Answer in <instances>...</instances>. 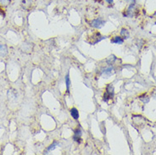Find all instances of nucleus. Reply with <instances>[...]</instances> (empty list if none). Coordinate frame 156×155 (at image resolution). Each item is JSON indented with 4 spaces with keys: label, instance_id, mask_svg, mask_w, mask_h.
Segmentation results:
<instances>
[{
    "label": "nucleus",
    "instance_id": "nucleus-6",
    "mask_svg": "<svg viewBox=\"0 0 156 155\" xmlns=\"http://www.w3.org/2000/svg\"><path fill=\"white\" fill-rule=\"evenodd\" d=\"M111 43H115V44H122L124 43V40L121 37H114L113 38L111 39Z\"/></svg>",
    "mask_w": 156,
    "mask_h": 155
},
{
    "label": "nucleus",
    "instance_id": "nucleus-4",
    "mask_svg": "<svg viewBox=\"0 0 156 155\" xmlns=\"http://www.w3.org/2000/svg\"><path fill=\"white\" fill-rule=\"evenodd\" d=\"M115 72H114V69L112 67H107V68H105V70L102 71V76L104 78H109Z\"/></svg>",
    "mask_w": 156,
    "mask_h": 155
},
{
    "label": "nucleus",
    "instance_id": "nucleus-5",
    "mask_svg": "<svg viewBox=\"0 0 156 155\" xmlns=\"http://www.w3.org/2000/svg\"><path fill=\"white\" fill-rule=\"evenodd\" d=\"M8 55V48L5 44H0V57L4 58Z\"/></svg>",
    "mask_w": 156,
    "mask_h": 155
},
{
    "label": "nucleus",
    "instance_id": "nucleus-13",
    "mask_svg": "<svg viewBox=\"0 0 156 155\" xmlns=\"http://www.w3.org/2000/svg\"><path fill=\"white\" fill-rule=\"evenodd\" d=\"M124 1H125L127 4H133V3H136V0H124Z\"/></svg>",
    "mask_w": 156,
    "mask_h": 155
},
{
    "label": "nucleus",
    "instance_id": "nucleus-3",
    "mask_svg": "<svg viewBox=\"0 0 156 155\" xmlns=\"http://www.w3.org/2000/svg\"><path fill=\"white\" fill-rule=\"evenodd\" d=\"M114 96V87L111 84H109V86H107V88H106V93L104 96V101H107L112 98Z\"/></svg>",
    "mask_w": 156,
    "mask_h": 155
},
{
    "label": "nucleus",
    "instance_id": "nucleus-10",
    "mask_svg": "<svg viewBox=\"0 0 156 155\" xmlns=\"http://www.w3.org/2000/svg\"><path fill=\"white\" fill-rule=\"evenodd\" d=\"M66 85L67 89H69L70 85V77H69V75H67L66 77Z\"/></svg>",
    "mask_w": 156,
    "mask_h": 155
},
{
    "label": "nucleus",
    "instance_id": "nucleus-8",
    "mask_svg": "<svg viewBox=\"0 0 156 155\" xmlns=\"http://www.w3.org/2000/svg\"><path fill=\"white\" fill-rule=\"evenodd\" d=\"M11 4V0H0V7L5 8Z\"/></svg>",
    "mask_w": 156,
    "mask_h": 155
},
{
    "label": "nucleus",
    "instance_id": "nucleus-14",
    "mask_svg": "<svg viewBox=\"0 0 156 155\" xmlns=\"http://www.w3.org/2000/svg\"><path fill=\"white\" fill-rule=\"evenodd\" d=\"M114 1H115V0H105V2L108 4H113Z\"/></svg>",
    "mask_w": 156,
    "mask_h": 155
},
{
    "label": "nucleus",
    "instance_id": "nucleus-1",
    "mask_svg": "<svg viewBox=\"0 0 156 155\" xmlns=\"http://www.w3.org/2000/svg\"><path fill=\"white\" fill-rule=\"evenodd\" d=\"M138 10L137 9V4L136 3H133V4H129L127 8L126 9V16L128 17H133L136 14V12Z\"/></svg>",
    "mask_w": 156,
    "mask_h": 155
},
{
    "label": "nucleus",
    "instance_id": "nucleus-15",
    "mask_svg": "<svg viewBox=\"0 0 156 155\" xmlns=\"http://www.w3.org/2000/svg\"><path fill=\"white\" fill-rule=\"evenodd\" d=\"M152 95H153V97H154V98H156V90H155V91H154V92H153Z\"/></svg>",
    "mask_w": 156,
    "mask_h": 155
},
{
    "label": "nucleus",
    "instance_id": "nucleus-7",
    "mask_svg": "<svg viewBox=\"0 0 156 155\" xmlns=\"http://www.w3.org/2000/svg\"><path fill=\"white\" fill-rule=\"evenodd\" d=\"M70 115L72 116V118L74 119V120H78V118H79V113H78V110L76 108H72V109H70Z\"/></svg>",
    "mask_w": 156,
    "mask_h": 155
},
{
    "label": "nucleus",
    "instance_id": "nucleus-12",
    "mask_svg": "<svg viewBox=\"0 0 156 155\" xmlns=\"http://www.w3.org/2000/svg\"><path fill=\"white\" fill-rule=\"evenodd\" d=\"M56 144H58V143H57L56 142H55V143L52 144V145H50V147H48V151H52V150H54L55 147H56V146H55Z\"/></svg>",
    "mask_w": 156,
    "mask_h": 155
},
{
    "label": "nucleus",
    "instance_id": "nucleus-9",
    "mask_svg": "<svg viewBox=\"0 0 156 155\" xmlns=\"http://www.w3.org/2000/svg\"><path fill=\"white\" fill-rule=\"evenodd\" d=\"M121 35L123 37V38H125V39H127L129 38V32L127 30H126V29H122L121 31Z\"/></svg>",
    "mask_w": 156,
    "mask_h": 155
},
{
    "label": "nucleus",
    "instance_id": "nucleus-2",
    "mask_svg": "<svg viewBox=\"0 0 156 155\" xmlns=\"http://www.w3.org/2000/svg\"><path fill=\"white\" fill-rule=\"evenodd\" d=\"M105 25V20L102 18H97L91 21V26L96 29H100Z\"/></svg>",
    "mask_w": 156,
    "mask_h": 155
},
{
    "label": "nucleus",
    "instance_id": "nucleus-11",
    "mask_svg": "<svg viewBox=\"0 0 156 155\" xmlns=\"http://www.w3.org/2000/svg\"><path fill=\"white\" fill-rule=\"evenodd\" d=\"M34 0H22V4L24 5H31Z\"/></svg>",
    "mask_w": 156,
    "mask_h": 155
},
{
    "label": "nucleus",
    "instance_id": "nucleus-16",
    "mask_svg": "<svg viewBox=\"0 0 156 155\" xmlns=\"http://www.w3.org/2000/svg\"><path fill=\"white\" fill-rule=\"evenodd\" d=\"M0 9H1V7H0Z\"/></svg>",
    "mask_w": 156,
    "mask_h": 155
}]
</instances>
